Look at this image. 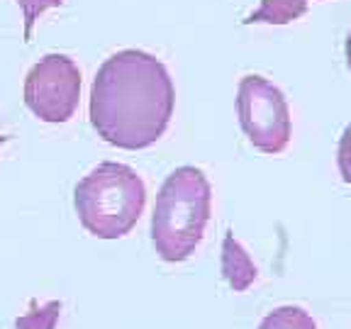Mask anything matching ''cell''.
Listing matches in <instances>:
<instances>
[{"label":"cell","instance_id":"obj_9","mask_svg":"<svg viewBox=\"0 0 351 329\" xmlns=\"http://www.w3.org/2000/svg\"><path fill=\"white\" fill-rule=\"evenodd\" d=\"M61 313V302H47V305L37 307V302L32 300L29 305V313L25 317L17 319V329H54L56 319Z\"/></svg>","mask_w":351,"mask_h":329},{"label":"cell","instance_id":"obj_2","mask_svg":"<svg viewBox=\"0 0 351 329\" xmlns=\"http://www.w3.org/2000/svg\"><path fill=\"white\" fill-rule=\"evenodd\" d=\"M213 191L195 166H181L169 175L156 195L152 215V241L164 261H186L210 222Z\"/></svg>","mask_w":351,"mask_h":329},{"label":"cell","instance_id":"obj_12","mask_svg":"<svg viewBox=\"0 0 351 329\" xmlns=\"http://www.w3.org/2000/svg\"><path fill=\"white\" fill-rule=\"evenodd\" d=\"M344 54H346V66H349V71H351V29H349V34H346Z\"/></svg>","mask_w":351,"mask_h":329},{"label":"cell","instance_id":"obj_8","mask_svg":"<svg viewBox=\"0 0 351 329\" xmlns=\"http://www.w3.org/2000/svg\"><path fill=\"white\" fill-rule=\"evenodd\" d=\"M258 329H317V324L302 307L283 305L263 319Z\"/></svg>","mask_w":351,"mask_h":329},{"label":"cell","instance_id":"obj_4","mask_svg":"<svg viewBox=\"0 0 351 329\" xmlns=\"http://www.w3.org/2000/svg\"><path fill=\"white\" fill-rule=\"evenodd\" d=\"M237 112L249 142L263 154H280L291 142V110L280 88L263 76H244L237 90Z\"/></svg>","mask_w":351,"mask_h":329},{"label":"cell","instance_id":"obj_7","mask_svg":"<svg viewBox=\"0 0 351 329\" xmlns=\"http://www.w3.org/2000/svg\"><path fill=\"white\" fill-rule=\"evenodd\" d=\"M310 0H261V5L247 17V25H288V22L300 20L307 12Z\"/></svg>","mask_w":351,"mask_h":329},{"label":"cell","instance_id":"obj_6","mask_svg":"<svg viewBox=\"0 0 351 329\" xmlns=\"http://www.w3.org/2000/svg\"><path fill=\"white\" fill-rule=\"evenodd\" d=\"M222 276L234 293H244L258 276L247 249L234 239L232 232H227L225 241H222Z\"/></svg>","mask_w":351,"mask_h":329},{"label":"cell","instance_id":"obj_10","mask_svg":"<svg viewBox=\"0 0 351 329\" xmlns=\"http://www.w3.org/2000/svg\"><path fill=\"white\" fill-rule=\"evenodd\" d=\"M17 5H20L22 15H25V42H29L32 27H34V22L39 20V15L51 10V8H61L64 0H17Z\"/></svg>","mask_w":351,"mask_h":329},{"label":"cell","instance_id":"obj_1","mask_svg":"<svg viewBox=\"0 0 351 329\" xmlns=\"http://www.w3.org/2000/svg\"><path fill=\"white\" fill-rule=\"evenodd\" d=\"M173 103L176 90L166 66L142 49H122L95 73L90 125L108 144L137 151L166 132Z\"/></svg>","mask_w":351,"mask_h":329},{"label":"cell","instance_id":"obj_5","mask_svg":"<svg viewBox=\"0 0 351 329\" xmlns=\"http://www.w3.org/2000/svg\"><path fill=\"white\" fill-rule=\"evenodd\" d=\"M81 98V71L66 54H47L25 78V105L44 122L71 120Z\"/></svg>","mask_w":351,"mask_h":329},{"label":"cell","instance_id":"obj_3","mask_svg":"<svg viewBox=\"0 0 351 329\" xmlns=\"http://www.w3.org/2000/svg\"><path fill=\"white\" fill-rule=\"evenodd\" d=\"M147 205V186L137 171L105 161L78 181L73 208L81 225L98 239H120L137 225Z\"/></svg>","mask_w":351,"mask_h":329},{"label":"cell","instance_id":"obj_11","mask_svg":"<svg viewBox=\"0 0 351 329\" xmlns=\"http://www.w3.org/2000/svg\"><path fill=\"white\" fill-rule=\"evenodd\" d=\"M339 171H341V178H344L346 183H351V125L344 130V134H341L339 139Z\"/></svg>","mask_w":351,"mask_h":329}]
</instances>
